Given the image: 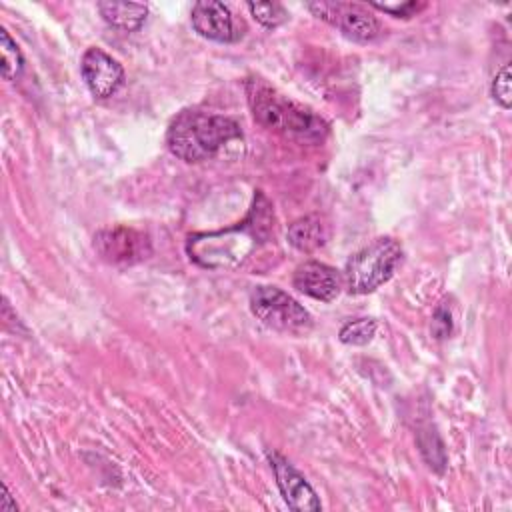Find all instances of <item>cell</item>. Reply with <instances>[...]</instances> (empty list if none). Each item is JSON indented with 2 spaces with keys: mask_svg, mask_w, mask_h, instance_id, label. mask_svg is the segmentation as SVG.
Returning <instances> with one entry per match:
<instances>
[{
  "mask_svg": "<svg viewBox=\"0 0 512 512\" xmlns=\"http://www.w3.org/2000/svg\"><path fill=\"white\" fill-rule=\"evenodd\" d=\"M274 232V208L264 192H256L242 222L216 232L192 234L186 242L190 260L204 268H234L242 264Z\"/></svg>",
  "mask_w": 512,
  "mask_h": 512,
  "instance_id": "6da1fadb",
  "label": "cell"
},
{
  "mask_svg": "<svg viewBox=\"0 0 512 512\" xmlns=\"http://www.w3.org/2000/svg\"><path fill=\"white\" fill-rule=\"evenodd\" d=\"M242 138L240 124L222 114L202 110H182L166 132L170 152L184 162H202L212 158L224 144Z\"/></svg>",
  "mask_w": 512,
  "mask_h": 512,
  "instance_id": "7a4b0ae2",
  "label": "cell"
},
{
  "mask_svg": "<svg viewBox=\"0 0 512 512\" xmlns=\"http://www.w3.org/2000/svg\"><path fill=\"white\" fill-rule=\"evenodd\" d=\"M246 92L252 114L262 126L302 138H314L324 132V122L320 118L278 94L264 80L252 78L246 84Z\"/></svg>",
  "mask_w": 512,
  "mask_h": 512,
  "instance_id": "3957f363",
  "label": "cell"
},
{
  "mask_svg": "<svg viewBox=\"0 0 512 512\" xmlns=\"http://www.w3.org/2000/svg\"><path fill=\"white\" fill-rule=\"evenodd\" d=\"M402 246L394 238H376L350 256L344 282L352 294H368L386 284L402 262Z\"/></svg>",
  "mask_w": 512,
  "mask_h": 512,
  "instance_id": "277c9868",
  "label": "cell"
},
{
  "mask_svg": "<svg viewBox=\"0 0 512 512\" xmlns=\"http://www.w3.org/2000/svg\"><path fill=\"white\" fill-rule=\"evenodd\" d=\"M250 310L264 326L278 332L306 334L312 328L310 312L276 286H256L250 292Z\"/></svg>",
  "mask_w": 512,
  "mask_h": 512,
  "instance_id": "5b68a950",
  "label": "cell"
},
{
  "mask_svg": "<svg viewBox=\"0 0 512 512\" xmlns=\"http://www.w3.org/2000/svg\"><path fill=\"white\" fill-rule=\"evenodd\" d=\"M310 12L342 30L354 42H372L380 36L378 18L360 4L350 2H312Z\"/></svg>",
  "mask_w": 512,
  "mask_h": 512,
  "instance_id": "8992f818",
  "label": "cell"
},
{
  "mask_svg": "<svg viewBox=\"0 0 512 512\" xmlns=\"http://www.w3.org/2000/svg\"><path fill=\"white\" fill-rule=\"evenodd\" d=\"M94 250L108 264H138L152 254L150 240L144 232L130 226H110L94 234Z\"/></svg>",
  "mask_w": 512,
  "mask_h": 512,
  "instance_id": "52a82bcc",
  "label": "cell"
},
{
  "mask_svg": "<svg viewBox=\"0 0 512 512\" xmlns=\"http://www.w3.org/2000/svg\"><path fill=\"white\" fill-rule=\"evenodd\" d=\"M80 74L94 98H110L124 84L122 64L102 48H88L80 60Z\"/></svg>",
  "mask_w": 512,
  "mask_h": 512,
  "instance_id": "ba28073f",
  "label": "cell"
},
{
  "mask_svg": "<svg viewBox=\"0 0 512 512\" xmlns=\"http://www.w3.org/2000/svg\"><path fill=\"white\" fill-rule=\"evenodd\" d=\"M268 462L274 470L276 484L288 508L292 510H322V504L314 492V488L306 482V478L276 450L266 452Z\"/></svg>",
  "mask_w": 512,
  "mask_h": 512,
  "instance_id": "9c48e42d",
  "label": "cell"
},
{
  "mask_svg": "<svg viewBox=\"0 0 512 512\" xmlns=\"http://www.w3.org/2000/svg\"><path fill=\"white\" fill-rule=\"evenodd\" d=\"M190 20L194 30L208 40L214 42H236L242 38V32L236 26V20L230 8L216 0H202L192 6Z\"/></svg>",
  "mask_w": 512,
  "mask_h": 512,
  "instance_id": "30bf717a",
  "label": "cell"
},
{
  "mask_svg": "<svg viewBox=\"0 0 512 512\" xmlns=\"http://www.w3.org/2000/svg\"><path fill=\"white\" fill-rule=\"evenodd\" d=\"M292 284L298 292L314 300L332 302L340 294L342 276L338 274L336 268L318 260H310L296 268Z\"/></svg>",
  "mask_w": 512,
  "mask_h": 512,
  "instance_id": "8fae6325",
  "label": "cell"
},
{
  "mask_svg": "<svg viewBox=\"0 0 512 512\" xmlns=\"http://www.w3.org/2000/svg\"><path fill=\"white\" fill-rule=\"evenodd\" d=\"M286 238L300 252H314L330 238V224L320 214H306L288 226Z\"/></svg>",
  "mask_w": 512,
  "mask_h": 512,
  "instance_id": "7c38bea8",
  "label": "cell"
},
{
  "mask_svg": "<svg viewBox=\"0 0 512 512\" xmlns=\"http://www.w3.org/2000/svg\"><path fill=\"white\" fill-rule=\"evenodd\" d=\"M98 10L106 24L124 32L138 30L148 14L146 4L132 2H98Z\"/></svg>",
  "mask_w": 512,
  "mask_h": 512,
  "instance_id": "4fadbf2b",
  "label": "cell"
},
{
  "mask_svg": "<svg viewBox=\"0 0 512 512\" xmlns=\"http://www.w3.org/2000/svg\"><path fill=\"white\" fill-rule=\"evenodd\" d=\"M376 328H378V322L374 318L348 320L346 324H342L338 338L342 344H348V346H364L374 338Z\"/></svg>",
  "mask_w": 512,
  "mask_h": 512,
  "instance_id": "5bb4252c",
  "label": "cell"
},
{
  "mask_svg": "<svg viewBox=\"0 0 512 512\" xmlns=\"http://www.w3.org/2000/svg\"><path fill=\"white\" fill-rule=\"evenodd\" d=\"M0 52H2V78L14 80L24 68V58L18 44L12 40L6 28H0Z\"/></svg>",
  "mask_w": 512,
  "mask_h": 512,
  "instance_id": "9a60e30c",
  "label": "cell"
},
{
  "mask_svg": "<svg viewBox=\"0 0 512 512\" xmlns=\"http://www.w3.org/2000/svg\"><path fill=\"white\" fill-rule=\"evenodd\" d=\"M418 446H420V452L426 458V462L434 470L442 472L444 466H446V452H444V444L438 438V434L434 430L432 432L430 430L418 432Z\"/></svg>",
  "mask_w": 512,
  "mask_h": 512,
  "instance_id": "2e32d148",
  "label": "cell"
},
{
  "mask_svg": "<svg viewBox=\"0 0 512 512\" xmlns=\"http://www.w3.org/2000/svg\"><path fill=\"white\" fill-rule=\"evenodd\" d=\"M248 10L266 28H276L288 18V12L278 2H248Z\"/></svg>",
  "mask_w": 512,
  "mask_h": 512,
  "instance_id": "e0dca14e",
  "label": "cell"
},
{
  "mask_svg": "<svg viewBox=\"0 0 512 512\" xmlns=\"http://www.w3.org/2000/svg\"><path fill=\"white\" fill-rule=\"evenodd\" d=\"M490 94H492V100L502 106L504 110L510 108V100H512V92H510V64H504L492 78V84H490Z\"/></svg>",
  "mask_w": 512,
  "mask_h": 512,
  "instance_id": "ac0fdd59",
  "label": "cell"
},
{
  "mask_svg": "<svg viewBox=\"0 0 512 512\" xmlns=\"http://www.w3.org/2000/svg\"><path fill=\"white\" fill-rule=\"evenodd\" d=\"M370 6L386 12V14H392L396 18H410V16H416L424 4L422 2H370Z\"/></svg>",
  "mask_w": 512,
  "mask_h": 512,
  "instance_id": "d6986e66",
  "label": "cell"
},
{
  "mask_svg": "<svg viewBox=\"0 0 512 512\" xmlns=\"http://www.w3.org/2000/svg\"><path fill=\"white\" fill-rule=\"evenodd\" d=\"M432 332L436 338H446L452 332V316L446 306H438L432 316Z\"/></svg>",
  "mask_w": 512,
  "mask_h": 512,
  "instance_id": "ffe728a7",
  "label": "cell"
},
{
  "mask_svg": "<svg viewBox=\"0 0 512 512\" xmlns=\"http://www.w3.org/2000/svg\"><path fill=\"white\" fill-rule=\"evenodd\" d=\"M0 510H4V512H8V510H16V502H12V498H10V490H8V486H6V484H4V494H2Z\"/></svg>",
  "mask_w": 512,
  "mask_h": 512,
  "instance_id": "44dd1931",
  "label": "cell"
}]
</instances>
